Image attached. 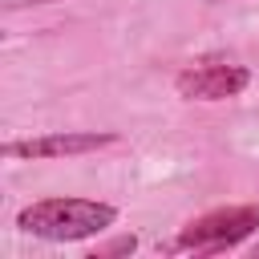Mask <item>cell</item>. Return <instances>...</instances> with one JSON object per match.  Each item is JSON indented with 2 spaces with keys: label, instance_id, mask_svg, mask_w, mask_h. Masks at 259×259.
Segmentation results:
<instances>
[{
  "label": "cell",
  "instance_id": "cell-1",
  "mask_svg": "<svg viewBox=\"0 0 259 259\" xmlns=\"http://www.w3.org/2000/svg\"><path fill=\"white\" fill-rule=\"evenodd\" d=\"M117 223V206L113 202H97V198H73V194H57V198H40L16 210V227L32 239H49V243H81L93 235H105Z\"/></svg>",
  "mask_w": 259,
  "mask_h": 259
},
{
  "label": "cell",
  "instance_id": "cell-2",
  "mask_svg": "<svg viewBox=\"0 0 259 259\" xmlns=\"http://www.w3.org/2000/svg\"><path fill=\"white\" fill-rule=\"evenodd\" d=\"M259 231V202H235V206H214L198 219H190L166 251L182 255H223L247 243Z\"/></svg>",
  "mask_w": 259,
  "mask_h": 259
},
{
  "label": "cell",
  "instance_id": "cell-3",
  "mask_svg": "<svg viewBox=\"0 0 259 259\" xmlns=\"http://www.w3.org/2000/svg\"><path fill=\"white\" fill-rule=\"evenodd\" d=\"M117 142L121 138L113 130H53V134H36V138H12L0 146V154L12 162H49V158L97 154V150L117 146Z\"/></svg>",
  "mask_w": 259,
  "mask_h": 259
},
{
  "label": "cell",
  "instance_id": "cell-4",
  "mask_svg": "<svg viewBox=\"0 0 259 259\" xmlns=\"http://www.w3.org/2000/svg\"><path fill=\"white\" fill-rule=\"evenodd\" d=\"M251 85V69L227 57H202L190 61L186 69H178L174 89L186 101H231Z\"/></svg>",
  "mask_w": 259,
  "mask_h": 259
},
{
  "label": "cell",
  "instance_id": "cell-5",
  "mask_svg": "<svg viewBox=\"0 0 259 259\" xmlns=\"http://www.w3.org/2000/svg\"><path fill=\"white\" fill-rule=\"evenodd\" d=\"M134 251H138V235H117L109 243H97L89 259H113V255H134Z\"/></svg>",
  "mask_w": 259,
  "mask_h": 259
},
{
  "label": "cell",
  "instance_id": "cell-6",
  "mask_svg": "<svg viewBox=\"0 0 259 259\" xmlns=\"http://www.w3.org/2000/svg\"><path fill=\"white\" fill-rule=\"evenodd\" d=\"M32 4H57V0H8V8H32Z\"/></svg>",
  "mask_w": 259,
  "mask_h": 259
},
{
  "label": "cell",
  "instance_id": "cell-7",
  "mask_svg": "<svg viewBox=\"0 0 259 259\" xmlns=\"http://www.w3.org/2000/svg\"><path fill=\"white\" fill-rule=\"evenodd\" d=\"M251 255H255V259H259V243H255V247H251Z\"/></svg>",
  "mask_w": 259,
  "mask_h": 259
}]
</instances>
